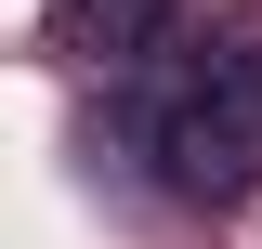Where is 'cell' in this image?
<instances>
[{"label":"cell","mask_w":262,"mask_h":249,"mask_svg":"<svg viewBox=\"0 0 262 249\" xmlns=\"http://www.w3.org/2000/svg\"><path fill=\"white\" fill-rule=\"evenodd\" d=\"M158 171L184 197H249L262 184V39H210L158 105Z\"/></svg>","instance_id":"1"},{"label":"cell","mask_w":262,"mask_h":249,"mask_svg":"<svg viewBox=\"0 0 262 249\" xmlns=\"http://www.w3.org/2000/svg\"><path fill=\"white\" fill-rule=\"evenodd\" d=\"M158 27H170V0H53V53L79 66H131Z\"/></svg>","instance_id":"2"}]
</instances>
